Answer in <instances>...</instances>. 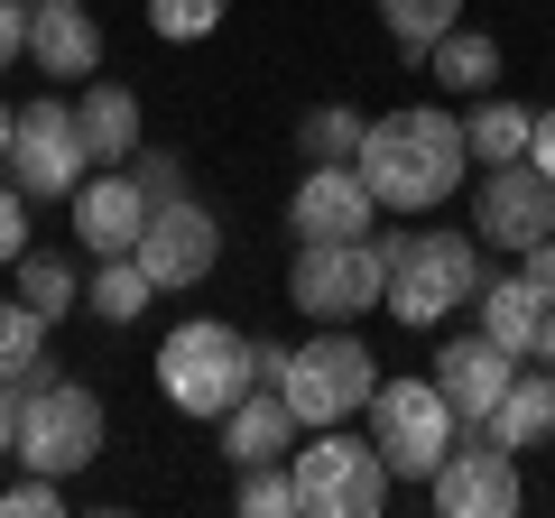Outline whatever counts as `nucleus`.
I'll list each match as a JSON object with an SVG mask.
<instances>
[{
  "label": "nucleus",
  "instance_id": "c756f323",
  "mask_svg": "<svg viewBox=\"0 0 555 518\" xmlns=\"http://www.w3.org/2000/svg\"><path fill=\"white\" fill-rule=\"evenodd\" d=\"M0 509H10V518H56L65 491H56V472H28V463H20V481L0 491Z\"/></svg>",
  "mask_w": 555,
  "mask_h": 518
},
{
  "label": "nucleus",
  "instance_id": "cd10ccee",
  "mask_svg": "<svg viewBox=\"0 0 555 518\" xmlns=\"http://www.w3.org/2000/svg\"><path fill=\"white\" fill-rule=\"evenodd\" d=\"M241 509L250 518H287L297 509V472H287V463H241Z\"/></svg>",
  "mask_w": 555,
  "mask_h": 518
},
{
  "label": "nucleus",
  "instance_id": "9b49d317",
  "mask_svg": "<svg viewBox=\"0 0 555 518\" xmlns=\"http://www.w3.org/2000/svg\"><path fill=\"white\" fill-rule=\"evenodd\" d=\"M473 232L491 250H537L555 232V177L537 158H509V167H481V195H473Z\"/></svg>",
  "mask_w": 555,
  "mask_h": 518
},
{
  "label": "nucleus",
  "instance_id": "c85d7f7f",
  "mask_svg": "<svg viewBox=\"0 0 555 518\" xmlns=\"http://www.w3.org/2000/svg\"><path fill=\"white\" fill-rule=\"evenodd\" d=\"M149 28H158V38H214L222 28V0H149Z\"/></svg>",
  "mask_w": 555,
  "mask_h": 518
},
{
  "label": "nucleus",
  "instance_id": "f704fd0d",
  "mask_svg": "<svg viewBox=\"0 0 555 518\" xmlns=\"http://www.w3.org/2000/svg\"><path fill=\"white\" fill-rule=\"evenodd\" d=\"M20 407H28V389H10V379H0V463L20 454Z\"/></svg>",
  "mask_w": 555,
  "mask_h": 518
},
{
  "label": "nucleus",
  "instance_id": "4468645a",
  "mask_svg": "<svg viewBox=\"0 0 555 518\" xmlns=\"http://www.w3.org/2000/svg\"><path fill=\"white\" fill-rule=\"evenodd\" d=\"M436 379H444V399H454L463 426H491L500 399H509V379H518V352H500V342L473 324V334H454L436 352Z\"/></svg>",
  "mask_w": 555,
  "mask_h": 518
},
{
  "label": "nucleus",
  "instance_id": "a878e982",
  "mask_svg": "<svg viewBox=\"0 0 555 518\" xmlns=\"http://www.w3.org/2000/svg\"><path fill=\"white\" fill-rule=\"evenodd\" d=\"M379 20H389V47L426 56L444 28H463V0H379Z\"/></svg>",
  "mask_w": 555,
  "mask_h": 518
},
{
  "label": "nucleus",
  "instance_id": "72a5a7b5",
  "mask_svg": "<svg viewBox=\"0 0 555 518\" xmlns=\"http://www.w3.org/2000/svg\"><path fill=\"white\" fill-rule=\"evenodd\" d=\"M28 56V0H0V75Z\"/></svg>",
  "mask_w": 555,
  "mask_h": 518
},
{
  "label": "nucleus",
  "instance_id": "1a4fd4ad",
  "mask_svg": "<svg viewBox=\"0 0 555 518\" xmlns=\"http://www.w3.org/2000/svg\"><path fill=\"white\" fill-rule=\"evenodd\" d=\"M83 167H93V148H83L75 102H28L20 140H10V185H20L28 204H75Z\"/></svg>",
  "mask_w": 555,
  "mask_h": 518
},
{
  "label": "nucleus",
  "instance_id": "2eb2a0df",
  "mask_svg": "<svg viewBox=\"0 0 555 518\" xmlns=\"http://www.w3.org/2000/svg\"><path fill=\"white\" fill-rule=\"evenodd\" d=\"M28 56H38V75H56V83H93L102 20L83 10V0H38V10H28Z\"/></svg>",
  "mask_w": 555,
  "mask_h": 518
},
{
  "label": "nucleus",
  "instance_id": "20e7f679",
  "mask_svg": "<svg viewBox=\"0 0 555 518\" xmlns=\"http://www.w3.org/2000/svg\"><path fill=\"white\" fill-rule=\"evenodd\" d=\"M481 241H463V232H408L398 241V259H389V315L398 324H444L454 306H481Z\"/></svg>",
  "mask_w": 555,
  "mask_h": 518
},
{
  "label": "nucleus",
  "instance_id": "f257e3e1",
  "mask_svg": "<svg viewBox=\"0 0 555 518\" xmlns=\"http://www.w3.org/2000/svg\"><path fill=\"white\" fill-rule=\"evenodd\" d=\"M361 185H371L389 213H436L444 195L463 185L473 167V140H463V120L436 112V102H416V112H389L361 130Z\"/></svg>",
  "mask_w": 555,
  "mask_h": 518
},
{
  "label": "nucleus",
  "instance_id": "f3484780",
  "mask_svg": "<svg viewBox=\"0 0 555 518\" xmlns=\"http://www.w3.org/2000/svg\"><path fill=\"white\" fill-rule=\"evenodd\" d=\"M222 454H232V472L241 463H287L297 454V407H287V389H241V407L222 417Z\"/></svg>",
  "mask_w": 555,
  "mask_h": 518
},
{
  "label": "nucleus",
  "instance_id": "7c9ffc66",
  "mask_svg": "<svg viewBox=\"0 0 555 518\" xmlns=\"http://www.w3.org/2000/svg\"><path fill=\"white\" fill-rule=\"evenodd\" d=\"M130 177H139V195H149V204H177V195H185V158H177V148L130 158Z\"/></svg>",
  "mask_w": 555,
  "mask_h": 518
},
{
  "label": "nucleus",
  "instance_id": "0eeeda50",
  "mask_svg": "<svg viewBox=\"0 0 555 518\" xmlns=\"http://www.w3.org/2000/svg\"><path fill=\"white\" fill-rule=\"evenodd\" d=\"M454 436H463V417L444 399V379H389L371 399V444L389 454L398 481H436V463L454 454Z\"/></svg>",
  "mask_w": 555,
  "mask_h": 518
},
{
  "label": "nucleus",
  "instance_id": "2f4dec72",
  "mask_svg": "<svg viewBox=\"0 0 555 518\" xmlns=\"http://www.w3.org/2000/svg\"><path fill=\"white\" fill-rule=\"evenodd\" d=\"M20 250H28V195L0 185V259H20Z\"/></svg>",
  "mask_w": 555,
  "mask_h": 518
},
{
  "label": "nucleus",
  "instance_id": "393cba45",
  "mask_svg": "<svg viewBox=\"0 0 555 518\" xmlns=\"http://www.w3.org/2000/svg\"><path fill=\"white\" fill-rule=\"evenodd\" d=\"M149 297H158V279L139 269V250H120V259H93V315H102V324H130Z\"/></svg>",
  "mask_w": 555,
  "mask_h": 518
},
{
  "label": "nucleus",
  "instance_id": "9d476101",
  "mask_svg": "<svg viewBox=\"0 0 555 518\" xmlns=\"http://www.w3.org/2000/svg\"><path fill=\"white\" fill-rule=\"evenodd\" d=\"M426 491H436L444 518H509L518 509V444L500 426H463Z\"/></svg>",
  "mask_w": 555,
  "mask_h": 518
},
{
  "label": "nucleus",
  "instance_id": "39448f33",
  "mask_svg": "<svg viewBox=\"0 0 555 518\" xmlns=\"http://www.w3.org/2000/svg\"><path fill=\"white\" fill-rule=\"evenodd\" d=\"M278 389H287L297 426H343V417H361V407L379 399V361H371V342H361V334L324 324L315 342H297V352H287Z\"/></svg>",
  "mask_w": 555,
  "mask_h": 518
},
{
  "label": "nucleus",
  "instance_id": "5701e85b",
  "mask_svg": "<svg viewBox=\"0 0 555 518\" xmlns=\"http://www.w3.org/2000/svg\"><path fill=\"white\" fill-rule=\"evenodd\" d=\"M10 269H20V297L38 306L47 324H56V315H75V306H83V279H75V259H65V250H20Z\"/></svg>",
  "mask_w": 555,
  "mask_h": 518
},
{
  "label": "nucleus",
  "instance_id": "412c9836",
  "mask_svg": "<svg viewBox=\"0 0 555 518\" xmlns=\"http://www.w3.org/2000/svg\"><path fill=\"white\" fill-rule=\"evenodd\" d=\"M491 426L518 444V454L555 436V371H546V361H528V371L509 379V399H500V417H491Z\"/></svg>",
  "mask_w": 555,
  "mask_h": 518
},
{
  "label": "nucleus",
  "instance_id": "c9c22d12",
  "mask_svg": "<svg viewBox=\"0 0 555 518\" xmlns=\"http://www.w3.org/2000/svg\"><path fill=\"white\" fill-rule=\"evenodd\" d=\"M528 158H537V167L555 177V112H537V140H528Z\"/></svg>",
  "mask_w": 555,
  "mask_h": 518
},
{
  "label": "nucleus",
  "instance_id": "bb28decb",
  "mask_svg": "<svg viewBox=\"0 0 555 518\" xmlns=\"http://www.w3.org/2000/svg\"><path fill=\"white\" fill-rule=\"evenodd\" d=\"M361 130H371V120H361V112H343V102H315V112H306L297 120V148H306V158H361Z\"/></svg>",
  "mask_w": 555,
  "mask_h": 518
},
{
  "label": "nucleus",
  "instance_id": "6e6552de",
  "mask_svg": "<svg viewBox=\"0 0 555 518\" xmlns=\"http://www.w3.org/2000/svg\"><path fill=\"white\" fill-rule=\"evenodd\" d=\"M102 454V399L93 389H75V379L38 371L28 379V407H20V463L28 472H83V463Z\"/></svg>",
  "mask_w": 555,
  "mask_h": 518
},
{
  "label": "nucleus",
  "instance_id": "7ed1b4c3",
  "mask_svg": "<svg viewBox=\"0 0 555 518\" xmlns=\"http://www.w3.org/2000/svg\"><path fill=\"white\" fill-rule=\"evenodd\" d=\"M408 232H361V241H306L297 269H287V306L306 324H352L389 297V259Z\"/></svg>",
  "mask_w": 555,
  "mask_h": 518
},
{
  "label": "nucleus",
  "instance_id": "4be33fe9",
  "mask_svg": "<svg viewBox=\"0 0 555 518\" xmlns=\"http://www.w3.org/2000/svg\"><path fill=\"white\" fill-rule=\"evenodd\" d=\"M426 65H436V83H454V93H491V83H500V38H481V28H444V38L426 47Z\"/></svg>",
  "mask_w": 555,
  "mask_h": 518
},
{
  "label": "nucleus",
  "instance_id": "e433bc0d",
  "mask_svg": "<svg viewBox=\"0 0 555 518\" xmlns=\"http://www.w3.org/2000/svg\"><path fill=\"white\" fill-rule=\"evenodd\" d=\"M528 361H546V371H555V306H546V324H537V352Z\"/></svg>",
  "mask_w": 555,
  "mask_h": 518
},
{
  "label": "nucleus",
  "instance_id": "58836bf2",
  "mask_svg": "<svg viewBox=\"0 0 555 518\" xmlns=\"http://www.w3.org/2000/svg\"><path fill=\"white\" fill-rule=\"evenodd\" d=\"M28 10H38V0H28Z\"/></svg>",
  "mask_w": 555,
  "mask_h": 518
},
{
  "label": "nucleus",
  "instance_id": "aec40b11",
  "mask_svg": "<svg viewBox=\"0 0 555 518\" xmlns=\"http://www.w3.org/2000/svg\"><path fill=\"white\" fill-rule=\"evenodd\" d=\"M537 324H546V306H537L528 279H491V287H481V334H491L500 352L528 361V352H537Z\"/></svg>",
  "mask_w": 555,
  "mask_h": 518
},
{
  "label": "nucleus",
  "instance_id": "f03ea898",
  "mask_svg": "<svg viewBox=\"0 0 555 518\" xmlns=\"http://www.w3.org/2000/svg\"><path fill=\"white\" fill-rule=\"evenodd\" d=\"M250 379H259V352H250V334L222 324V315H195V324H177V334L158 342V389H167L177 417H232Z\"/></svg>",
  "mask_w": 555,
  "mask_h": 518
},
{
  "label": "nucleus",
  "instance_id": "423d86ee",
  "mask_svg": "<svg viewBox=\"0 0 555 518\" xmlns=\"http://www.w3.org/2000/svg\"><path fill=\"white\" fill-rule=\"evenodd\" d=\"M287 472H297V509L306 518H371L379 500H389V454L361 436H343V426H315V444L306 454H287Z\"/></svg>",
  "mask_w": 555,
  "mask_h": 518
},
{
  "label": "nucleus",
  "instance_id": "ddd939ff",
  "mask_svg": "<svg viewBox=\"0 0 555 518\" xmlns=\"http://www.w3.org/2000/svg\"><path fill=\"white\" fill-rule=\"evenodd\" d=\"M371 222H379V195L361 185V167H352V158L306 167V185L287 195V232H297V241H361Z\"/></svg>",
  "mask_w": 555,
  "mask_h": 518
},
{
  "label": "nucleus",
  "instance_id": "6ab92c4d",
  "mask_svg": "<svg viewBox=\"0 0 555 518\" xmlns=\"http://www.w3.org/2000/svg\"><path fill=\"white\" fill-rule=\"evenodd\" d=\"M463 140H473V158H481V167H509V158H528L537 112H528V102H509V93H481V102H473V120H463Z\"/></svg>",
  "mask_w": 555,
  "mask_h": 518
},
{
  "label": "nucleus",
  "instance_id": "f8f14e48",
  "mask_svg": "<svg viewBox=\"0 0 555 518\" xmlns=\"http://www.w3.org/2000/svg\"><path fill=\"white\" fill-rule=\"evenodd\" d=\"M214 259H222V222L204 213L195 195L149 204V232H139V269H149L158 287H195V279H214Z\"/></svg>",
  "mask_w": 555,
  "mask_h": 518
},
{
  "label": "nucleus",
  "instance_id": "b1692460",
  "mask_svg": "<svg viewBox=\"0 0 555 518\" xmlns=\"http://www.w3.org/2000/svg\"><path fill=\"white\" fill-rule=\"evenodd\" d=\"M47 371V315L10 287L0 297V379H38Z\"/></svg>",
  "mask_w": 555,
  "mask_h": 518
},
{
  "label": "nucleus",
  "instance_id": "dca6fc26",
  "mask_svg": "<svg viewBox=\"0 0 555 518\" xmlns=\"http://www.w3.org/2000/svg\"><path fill=\"white\" fill-rule=\"evenodd\" d=\"M139 232H149V195H139V177H83L75 185V241L93 259L139 250Z\"/></svg>",
  "mask_w": 555,
  "mask_h": 518
},
{
  "label": "nucleus",
  "instance_id": "473e14b6",
  "mask_svg": "<svg viewBox=\"0 0 555 518\" xmlns=\"http://www.w3.org/2000/svg\"><path fill=\"white\" fill-rule=\"evenodd\" d=\"M518 279L537 287V306H555V232L537 241V250H518Z\"/></svg>",
  "mask_w": 555,
  "mask_h": 518
},
{
  "label": "nucleus",
  "instance_id": "a211bd4d",
  "mask_svg": "<svg viewBox=\"0 0 555 518\" xmlns=\"http://www.w3.org/2000/svg\"><path fill=\"white\" fill-rule=\"evenodd\" d=\"M75 120H83V148L93 158H139V93L130 83H83L75 93Z\"/></svg>",
  "mask_w": 555,
  "mask_h": 518
},
{
  "label": "nucleus",
  "instance_id": "4c0bfd02",
  "mask_svg": "<svg viewBox=\"0 0 555 518\" xmlns=\"http://www.w3.org/2000/svg\"><path fill=\"white\" fill-rule=\"evenodd\" d=\"M10 140H20V120H10V102H0V167H10Z\"/></svg>",
  "mask_w": 555,
  "mask_h": 518
}]
</instances>
